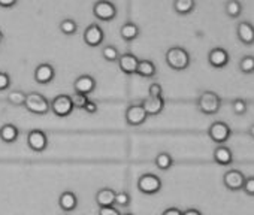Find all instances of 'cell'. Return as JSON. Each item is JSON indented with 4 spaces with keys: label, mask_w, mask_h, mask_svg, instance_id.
<instances>
[{
    "label": "cell",
    "mask_w": 254,
    "mask_h": 215,
    "mask_svg": "<svg viewBox=\"0 0 254 215\" xmlns=\"http://www.w3.org/2000/svg\"><path fill=\"white\" fill-rule=\"evenodd\" d=\"M0 41H3V33L2 32H0Z\"/></svg>",
    "instance_id": "cell-43"
},
{
    "label": "cell",
    "mask_w": 254,
    "mask_h": 215,
    "mask_svg": "<svg viewBox=\"0 0 254 215\" xmlns=\"http://www.w3.org/2000/svg\"><path fill=\"white\" fill-rule=\"evenodd\" d=\"M242 191H244L247 196L254 197V176H248V178H245V182H244Z\"/></svg>",
    "instance_id": "cell-34"
},
{
    "label": "cell",
    "mask_w": 254,
    "mask_h": 215,
    "mask_svg": "<svg viewBox=\"0 0 254 215\" xmlns=\"http://www.w3.org/2000/svg\"><path fill=\"white\" fill-rule=\"evenodd\" d=\"M26 109L35 115H45L50 112V102L47 97L41 93L32 91L26 94V102H24Z\"/></svg>",
    "instance_id": "cell-3"
},
{
    "label": "cell",
    "mask_w": 254,
    "mask_h": 215,
    "mask_svg": "<svg viewBox=\"0 0 254 215\" xmlns=\"http://www.w3.org/2000/svg\"><path fill=\"white\" fill-rule=\"evenodd\" d=\"M142 108L147 115L156 117L159 114H162V111L165 109V99L163 97H147L142 100Z\"/></svg>",
    "instance_id": "cell-16"
},
{
    "label": "cell",
    "mask_w": 254,
    "mask_h": 215,
    "mask_svg": "<svg viewBox=\"0 0 254 215\" xmlns=\"http://www.w3.org/2000/svg\"><path fill=\"white\" fill-rule=\"evenodd\" d=\"M115 202V191L112 188H100L96 193V203L99 205V208H109L114 206Z\"/></svg>",
    "instance_id": "cell-19"
},
{
    "label": "cell",
    "mask_w": 254,
    "mask_h": 215,
    "mask_svg": "<svg viewBox=\"0 0 254 215\" xmlns=\"http://www.w3.org/2000/svg\"><path fill=\"white\" fill-rule=\"evenodd\" d=\"M156 166L160 170H169L174 166V159L169 153H159L156 157Z\"/></svg>",
    "instance_id": "cell-26"
},
{
    "label": "cell",
    "mask_w": 254,
    "mask_h": 215,
    "mask_svg": "<svg viewBox=\"0 0 254 215\" xmlns=\"http://www.w3.org/2000/svg\"><path fill=\"white\" fill-rule=\"evenodd\" d=\"M17 5V0H0V6L2 8H12Z\"/></svg>",
    "instance_id": "cell-40"
},
{
    "label": "cell",
    "mask_w": 254,
    "mask_h": 215,
    "mask_svg": "<svg viewBox=\"0 0 254 215\" xmlns=\"http://www.w3.org/2000/svg\"><path fill=\"white\" fill-rule=\"evenodd\" d=\"M73 88H75V93H79V94H84V96H88L90 93L94 91L96 88V81L91 75H81L76 78V81L73 82Z\"/></svg>",
    "instance_id": "cell-17"
},
{
    "label": "cell",
    "mask_w": 254,
    "mask_h": 215,
    "mask_svg": "<svg viewBox=\"0 0 254 215\" xmlns=\"http://www.w3.org/2000/svg\"><path fill=\"white\" fill-rule=\"evenodd\" d=\"M103 39H105L103 30H102L100 26H97V24H90V26L85 29V32H84V42H85L88 47H91V48L102 45Z\"/></svg>",
    "instance_id": "cell-13"
},
{
    "label": "cell",
    "mask_w": 254,
    "mask_h": 215,
    "mask_svg": "<svg viewBox=\"0 0 254 215\" xmlns=\"http://www.w3.org/2000/svg\"><path fill=\"white\" fill-rule=\"evenodd\" d=\"M93 15L100 21H112L117 17V8L111 2L100 0L93 5Z\"/></svg>",
    "instance_id": "cell-7"
},
{
    "label": "cell",
    "mask_w": 254,
    "mask_h": 215,
    "mask_svg": "<svg viewBox=\"0 0 254 215\" xmlns=\"http://www.w3.org/2000/svg\"><path fill=\"white\" fill-rule=\"evenodd\" d=\"M162 215H183V211H181V209H178V208H174V206H172V208L165 209Z\"/></svg>",
    "instance_id": "cell-39"
},
{
    "label": "cell",
    "mask_w": 254,
    "mask_h": 215,
    "mask_svg": "<svg viewBox=\"0 0 254 215\" xmlns=\"http://www.w3.org/2000/svg\"><path fill=\"white\" fill-rule=\"evenodd\" d=\"M183 215H202V212L199 209H194V208H190L187 211L183 212Z\"/></svg>",
    "instance_id": "cell-41"
},
{
    "label": "cell",
    "mask_w": 254,
    "mask_h": 215,
    "mask_svg": "<svg viewBox=\"0 0 254 215\" xmlns=\"http://www.w3.org/2000/svg\"><path fill=\"white\" fill-rule=\"evenodd\" d=\"M11 85V76L6 72H0V91L8 90Z\"/></svg>",
    "instance_id": "cell-35"
},
{
    "label": "cell",
    "mask_w": 254,
    "mask_h": 215,
    "mask_svg": "<svg viewBox=\"0 0 254 215\" xmlns=\"http://www.w3.org/2000/svg\"><path fill=\"white\" fill-rule=\"evenodd\" d=\"M232 111H233L235 115L242 117V115H245L248 112V103L242 97H236L232 102Z\"/></svg>",
    "instance_id": "cell-28"
},
{
    "label": "cell",
    "mask_w": 254,
    "mask_h": 215,
    "mask_svg": "<svg viewBox=\"0 0 254 215\" xmlns=\"http://www.w3.org/2000/svg\"><path fill=\"white\" fill-rule=\"evenodd\" d=\"M208 136L211 138V141L217 145H224L230 136H232V129L229 127L227 123L224 121H215L209 126L208 129Z\"/></svg>",
    "instance_id": "cell-5"
},
{
    "label": "cell",
    "mask_w": 254,
    "mask_h": 215,
    "mask_svg": "<svg viewBox=\"0 0 254 215\" xmlns=\"http://www.w3.org/2000/svg\"><path fill=\"white\" fill-rule=\"evenodd\" d=\"M70 100H72L73 108H76V109H84L88 102V97L79 93H73V96H70Z\"/></svg>",
    "instance_id": "cell-33"
},
{
    "label": "cell",
    "mask_w": 254,
    "mask_h": 215,
    "mask_svg": "<svg viewBox=\"0 0 254 215\" xmlns=\"http://www.w3.org/2000/svg\"><path fill=\"white\" fill-rule=\"evenodd\" d=\"M239 72L244 75L254 73V55H244L239 60Z\"/></svg>",
    "instance_id": "cell-27"
},
{
    "label": "cell",
    "mask_w": 254,
    "mask_h": 215,
    "mask_svg": "<svg viewBox=\"0 0 254 215\" xmlns=\"http://www.w3.org/2000/svg\"><path fill=\"white\" fill-rule=\"evenodd\" d=\"M120 35L126 42H132L139 36V27L133 23V21H127L121 26L120 29Z\"/></svg>",
    "instance_id": "cell-22"
},
{
    "label": "cell",
    "mask_w": 254,
    "mask_h": 215,
    "mask_svg": "<svg viewBox=\"0 0 254 215\" xmlns=\"http://www.w3.org/2000/svg\"><path fill=\"white\" fill-rule=\"evenodd\" d=\"M197 109L205 115H215L221 109V97L211 90L202 91L197 97Z\"/></svg>",
    "instance_id": "cell-1"
},
{
    "label": "cell",
    "mask_w": 254,
    "mask_h": 215,
    "mask_svg": "<svg viewBox=\"0 0 254 215\" xmlns=\"http://www.w3.org/2000/svg\"><path fill=\"white\" fill-rule=\"evenodd\" d=\"M60 30L63 35L66 36H70V35H75L76 30H78V24L75 20H70V18H66L60 23Z\"/></svg>",
    "instance_id": "cell-29"
},
{
    "label": "cell",
    "mask_w": 254,
    "mask_h": 215,
    "mask_svg": "<svg viewBox=\"0 0 254 215\" xmlns=\"http://www.w3.org/2000/svg\"><path fill=\"white\" fill-rule=\"evenodd\" d=\"M59 206L64 211V212H70L75 211L78 206V197L73 191H63L59 197Z\"/></svg>",
    "instance_id": "cell-20"
},
{
    "label": "cell",
    "mask_w": 254,
    "mask_h": 215,
    "mask_svg": "<svg viewBox=\"0 0 254 215\" xmlns=\"http://www.w3.org/2000/svg\"><path fill=\"white\" fill-rule=\"evenodd\" d=\"M236 36L241 44L247 47L254 45V26L250 21H241L236 26Z\"/></svg>",
    "instance_id": "cell-14"
},
{
    "label": "cell",
    "mask_w": 254,
    "mask_h": 215,
    "mask_svg": "<svg viewBox=\"0 0 254 215\" xmlns=\"http://www.w3.org/2000/svg\"><path fill=\"white\" fill-rule=\"evenodd\" d=\"M130 202H132V197H130V194L127 193V191L115 193V202H114V205H117L120 208H127V206L130 205Z\"/></svg>",
    "instance_id": "cell-32"
},
{
    "label": "cell",
    "mask_w": 254,
    "mask_h": 215,
    "mask_svg": "<svg viewBox=\"0 0 254 215\" xmlns=\"http://www.w3.org/2000/svg\"><path fill=\"white\" fill-rule=\"evenodd\" d=\"M165 58L168 66L174 70H186L190 66V54L183 47H171Z\"/></svg>",
    "instance_id": "cell-2"
},
{
    "label": "cell",
    "mask_w": 254,
    "mask_h": 215,
    "mask_svg": "<svg viewBox=\"0 0 254 215\" xmlns=\"http://www.w3.org/2000/svg\"><path fill=\"white\" fill-rule=\"evenodd\" d=\"M50 109L53 111L54 115H57L60 118L69 117L72 114V111H73V105H72L70 96L69 94H59L50 103Z\"/></svg>",
    "instance_id": "cell-4"
},
{
    "label": "cell",
    "mask_w": 254,
    "mask_h": 215,
    "mask_svg": "<svg viewBox=\"0 0 254 215\" xmlns=\"http://www.w3.org/2000/svg\"><path fill=\"white\" fill-rule=\"evenodd\" d=\"M102 57H103L106 61L112 63V61H118L120 53H118V50H117L114 45H105L103 50H102Z\"/></svg>",
    "instance_id": "cell-30"
},
{
    "label": "cell",
    "mask_w": 254,
    "mask_h": 215,
    "mask_svg": "<svg viewBox=\"0 0 254 215\" xmlns=\"http://www.w3.org/2000/svg\"><path fill=\"white\" fill-rule=\"evenodd\" d=\"M124 117H126V123L129 124V126H133V127L142 126L147 121V118H148V115L145 114L142 105H138V103L127 106Z\"/></svg>",
    "instance_id": "cell-9"
},
{
    "label": "cell",
    "mask_w": 254,
    "mask_h": 215,
    "mask_svg": "<svg viewBox=\"0 0 254 215\" xmlns=\"http://www.w3.org/2000/svg\"><path fill=\"white\" fill-rule=\"evenodd\" d=\"M212 159L214 161L218 164V166H223V167H227L233 163V154H232V150L226 145H218L215 150H214V154H212Z\"/></svg>",
    "instance_id": "cell-18"
},
{
    "label": "cell",
    "mask_w": 254,
    "mask_h": 215,
    "mask_svg": "<svg viewBox=\"0 0 254 215\" xmlns=\"http://www.w3.org/2000/svg\"><path fill=\"white\" fill-rule=\"evenodd\" d=\"M162 185L163 184H162L160 176H157L154 173H144L138 179V190L148 196L157 194L162 190Z\"/></svg>",
    "instance_id": "cell-6"
},
{
    "label": "cell",
    "mask_w": 254,
    "mask_h": 215,
    "mask_svg": "<svg viewBox=\"0 0 254 215\" xmlns=\"http://www.w3.org/2000/svg\"><path fill=\"white\" fill-rule=\"evenodd\" d=\"M56 76V69L50 63H41L35 69V81L39 85H47L50 84Z\"/></svg>",
    "instance_id": "cell-15"
},
{
    "label": "cell",
    "mask_w": 254,
    "mask_h": 215,
    "mask_svg": "<svg viewBox=\"0 0 254 215\" xmlns=\"http://www.w3.org/2000/svg\"><path fill=\"white\" fill-rule=\"evenodd\" d=\"M8 102L14 106H23L26 102V93L20 91V90H12L8 94Z\"/></svg>",
    "instance_id": "cell-31"
},
{
    "label": "cell",
    "mask_w": 254,
    "mask_h": 215,
    "mask_svg": "<svg viewBox=\"0 0 254 215\" xmlns=\"http://www.w3.org/2000/svg\"><path fill=\"white\" fill-rule=\"evenodd\" d=\"M157 73V67L151 60H139L138 69H136V75L142 76V78H153Z\"/></svg>",
    "instance_id": "cell-23"
},
{
    "label": "cell",
    "mask_w": 254,
    "mask_h": 215,
    "mask_svg": "<svg viewBox=\"0 0 254 215\" xmlns=\"http://www.w3.org/2000/svg\"><path fill=\"white\" fill-rule=\"evenodd\" d=\"M162 93H163V88L159 82H153L148 88L150 97H162Z\"/></svg>",
    "instance_id": "cell-36"
},
{
    "label": "cell",
    "mask_w": 254,
    "mask_h": 215,
    "mask_svg": "<svg viewBox=\"0 0 254 215\" xmlns=\"http://www.w3.org/2000/svg\"><path fill=\"white\" fill-rule=\"evenodd\" d=\"M229 61H230V55H229V53H227L224 48L217 47V48H212V50L208 53V63H209L212 67H215V69H223V67H226V66L229 64Z\"/></svg>",
    "instance_id": "cell-11"
},
{
    "label": "cell",
    "mask_w": 254,
    "mask_h": 215,
    "mask_svg": "<svg viewBox=\"0 0 254 215\" xmlns=\"http://www.w3.org/2000/svg\"><path fill=\"white\" fill-rule=\"evenodd\" d=\"M99 215H121L117 208L109 206V208H99Z\"/></svg>",
    "instance_id": "cell-37"
},
{
    "label": "cell",
    "mask_w": 254,
    "mask_h": 215,
    "mask_svg": "<svg viewBox=\"0 0 254 215\" xmlns=\"http://www.w3.org/2000/svg\"><path fill=\"white\" fill-rule=\"evenodd\" d=\"M20 136V130L17 126L14 124H3L0 127V139H2L5 144H14Z\"/></svg>",
    "instance_id": "cell-21"
},
{
    "label": "cell",
    "mask_w": 254,
    "mask_h": 215,
    "mask_svg": "<svg viewBox=\"0 0 254 215\" xmlns=\"http://www.w3.org/2000/svg\"><path fill=\"white\" fill-rule=\"evenodd\" d=\"M27 145L35 153H44L48 147V136L44 130L33 129L27 133Z\"/></svg>",
    "instance_id": "cell-8"
},
{
    "label": "cell",
    "mask_w": 254,
    "mask_h": 215,
    "mask_svg": "<svg viewBox=\"0 0 254 215\" xmlns=\"http://www.w3.org/2000/svg\"><path fill=\"white\" fill-rule=\"evenodd\" d=\"M138 64H139V58L132 53H126V54L120 55V58H118L120 70L126 75H135Z\"/></svg>",
    "instance_id": "cell-12"
},
{
    "label": "cell",
    "mask_w": 254,
    "mask_h": 215,
    "mask_svg": "<svg viewBox=\"0 0 254 215\" xmlns=\"http://www.w3.org/2000/svg\"><path fill=\"white\" fill-rule=\"evenodd\" d=\"M224 12L232 20L239 18L241 14H242V3L241 2H235V0H232V2H227L224 5Z\"/></svg>",
    "instance_id": "cell-25"
},
{
    "label": "cell",
    "mask_w": 254,
    "mask_h": 215,
    "mask_svg": "<svg viewBox=\"0 0 254 215\" xmlns=\"http://www.w3.org/2000/svg\"><path fill=\"white\" fill-rule=\"evenodd\" d=\"M84 109L88 112V114H96L97 112V105L94 103V102H91V100H88L87 102V105H85V108Z\"/></svg>",
    "instance_id": "cell-38"
},
{
    "label": "cell",
    "mask_w": 254,
    "mask_h": 215,
    "mask_svg": "<svg viewBox=\"0 0 254 215\" xmlns=\"http://www.w3.org/2000/svg\"><path fill=\"white\" fill-rule=\"evenodd\" d=\"M245 182V175L239 169H230L223 175V184L229 191H241Z\"/></svg>",
    "instance_id": "cell-10"
},
{
    "label": "cell",
    "mask_w": 254,
    "mask_h": 215,
    "mask_svg": "<svg viewBox=\"0 0 254 215\" xmlns=\"http://www.w3.org/2000/svg\"><path fill=\"white\" fill-rule=\"evenodd\" d=\"M123 215H133V214H130V212H127V214H123Z\"/></svg>",
    "instance_id": "cell-44"
},
{
    "label": "cell",
    "mask_w": 254,
    "mask_h": 215,
    "mask_svg": "<svg viewBox=\"0 0 254 215\" xmlns=\"http://www.w3.org/2000/svg\"><path fill=\"white\" fill-rule=\"evenodd\" d=\"M194 8L196 2H193V0H177L174 3V11L178 15H189L194 11Z\"/></svg>",
    "instance_id": "cell-24"
},
{
    "label": "cell",
    "mask_w": 254,
    "mask_h": 215,
    "mask_svg": "<svg viewBox=\"0 0 254 215\" xmlns=\"http://www.w3.org/2000/svg\"><path fill=\"white\" fill-rule=\"evenodd\" d=\"M248 135L254 139V124H251V126H250V129H248Z\"/></svg>",
    "instance_id": "cell-42"
}]
</instances>
